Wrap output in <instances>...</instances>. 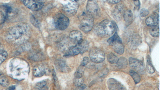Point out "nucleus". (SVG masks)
Returning <instances> with one entry per match:
<instances>
[{
	"label": "nucleus",
	"mask_w": 160,
	"mask_h": 90,
	"mask_svg": "<svg viewBox=\"0 0 160 90\" xmlns=\"http://www.w3.org/2000/svg\"><path fill=\"white\" fill-rule=\"evenodd\" d=\"M10 71L13 78L18 80L24 79L28 74L29 68L25 61L20 58H15L11 61Z\"/></svg>",
	"instance_id": "nucleus-2"
},
{
	"label": "nucleus",
	"mask_w": 160,
	"mask_h": 90,
	"mask_svg": "<svg viewBox=\"0 0 160 90\" xmlns=\"http://www.w3.org/2000/svg\"><path fill=\"white\" fill-rule=\"evenodd\" d=\"M85 67L82 65H80L77 70L75 74V78H82L84 74Z\"/></svg>",
	"instance_id": "nucleus-24"
},
{
	"label": "nucleus",
	"mask_w": 160,
	"mask_h": 90,
	"mask_svg": "<svg viewBox=\"0 0 160 90\" xmlns=\"http://www.w3.org/2000/svg\"><path fill=\"white\" fill-rule=\"evenodd\" d=\"M118 41H122V40L120 38L119 36L118 35L117 31L115 33L111 38L108 40V42L110 45H112Z\"/></svg>",
	"instance_id": "nucleus-22"
},
{
	"label": "nucleus",
	"mask_w": 160,
	"mask_h": 90,
	"mask_svg": "<svg viewBox=\"0 0 160 90\" xmlns=\"http://www.w3.org/2000/svg\"><path fill=\"white\" fill-rule=\"evenodd\" d=\"M107 85L109 90H127L121 83L115 78L108 79L107 81Z\"/></svg>",
	"instance_id": "nucleus-11"
},
{
	"label": "nucleus",
	"mask_w": 160,
	"mask_h": 90,
	"mask_svg": "<svg viewBox=\"0 0 160 90\" xmlns=\"http://www.w3.org/2000/svg\"><path fill=\"white\" fill-rule=\"evenodd\" d=\"M9 81L3 74H0V85L3 87H8L9 85Z\"/></svg>",
	"instance_id": "nucleus-29"
},
{
	"label": "nucleus",
	"mask_w": 160,
	"mask_h": 90,
	"mask_svg": "<svg viewBox=\"0 0 160 90\" xmlns=\"http://www.w3.org/2000/svg\"><path fill=\"white\" fill-rule=\"evenodd\" d=\"M46 71L45 66L42 65H37L33 68V74L37 78L42 77L45 75Z\"/></svg>",
	"instance_id": "nucleus-15"
},
{
	"label": "nucleus",
	"mask_w": 160,
	"mask_h": 90,
	"mask_svg": "<svg viewBox=\"0 0 160 90\" xmlns=\"http://www.w3.org/2000/svg\"><path fill=\"white\" fill-rule=\"evenodd\" d=\"M148 13H149V12H148V10L146 9V8H142L140 11V15L142 17H146L148 15Z\"/></svg>",
	"instance_id": "nucleus-33"
},
{
	"label": "nucleus",
	"mask_w": 160,
	"mask_h": 90,
	"mask_svg": "<svg viewBox=\"0 0 160 90\" xmlns=\"http://www.w3.org/2000/svg\"><path fill=\"white\" fill-rule=\"evenodd\" d=\"M130 75L131 76L136 84L138 83L141 81V77L138 74L133 70H131L129 71Z\"/></svg>",
	"instance_id": "nucleus-25"
},
{
	"label": "nucleus",
	"mask_w": 160,
	"mask_h": 90,
	"mask_svg": "<svg viewBox=\"0 0 160 90\" xmlns=\"http://www.w3.org/2000/svg\"><path fill=\"white\" fill-rule=\"evenodd\" d=\"M82 35L80 31H73L69 34V38L71 41L77 44L82 40Z\"/></svg>",
	"instance_id": "nucleus-14"
},
{
	"label": "nucleus",
	"mask_w": 160,
	"mask_h": 90,
	"mask_svg": "<svg viewBox=\"0 0 160 90\" xmlns=\"http://www.w3.org/2000/svg\"><path fill=\"white\" fill-rule=\"evenodd\" d=\"M8 55V53L0 45V65L6 59Z\"/></svg>",
	"instance_id": "nucleus-28"
},
{
	"label": "nucleus",
	"mask_w": 160,
	"mask_h": 90,
	"mask_svg": "<svg viewBox=\"0 0 160 90\" xmlns=\"http://www.w3.org/2000/svg\"><path fill=\"white\" fill-rule=\"evenodd\" d=\"M84 80L82 78H75L74 80V84L76 86L78 87L83 85V83Z\"/></svg>",
	"instance_id": "nucleus-32"
},
{
	"label": "nucleus",
	"mask_w": 160,
	"mask_h": 90,
	"mask_svg": "<svg viewBox=\"0 0 160 90\" xmlns=\"http://www.w3.org/2000/svg\"><path fill=\"white\" fill-rule=\"evenodd\" d=\"M89 58L92 62L95 63H100L105 59V53L99 48H92L89 52Z\"/></svg>",
	"instance_id": "nucleus-5"
},
{
	"label": "nucleus",
	"mask_w": 160,
	"mask_h": 90,
	"mask_svg": "<svg viewBox=\"0 0 160 90\" xmlns=\"http://www.w3.org/2000/svg\"><path fill=\"white\" fill-rule=\"evenodd\" d=\"M24 5L33 11H38L42 9L44 3L40 1H23Z\"/></svg>",
	"instance_id": "nucleus-10"
},
{
	"label": "nucleus",
	"mask_w": 160,
	"mask_h": 90,
	"mask_svg": "<svg viewBox=\"0 0 160 90\" xmlns=\"http://www.w3.org/2000/svg\"><path fill=\"white\" fill-rule=\"evenodd\" d=\"M116 64L118 68L124 69L128 66V60L125 58L122 57V58H118V62Z\"/></svg>",
	"instance_id": "nucleus-20"
},
{
	"label": "nucleus",
	"mask_w": 160,
	"mask_h": 90,
	"mask_svg": "<svg viewBox=\"0 0 160 90\" xmlns=\"http://www.w3.org/2000/svg\"><path fill=\"white\" fill-rule=\"evenodd\" d=\"M118 29V26L114 21L104 20L96 26L95 31L97 35L101 38L111 36Z\"/></svg>",
	"instance_id": "nucleus-3"
},
{
	"label": "nucleus",
	"mask_w": 160,
	"mask_h": 90,
	"mask_svg": "<svg viewBox=\"0 0 160 90\" xmlns=\"http://www.w3.org/2000/svg\"><path fill=\"white\" fill-rule=\"evenodd\" d=\"M31 22H32V23L34 26H35V27H37V28H38V27H39V23L38 22V20L35 19V18L34 17H32L31 18Z\"/></svg>",
	"instance_id": "nucleus-35"
},
{
	"label": "nucleus",
	"mask_w": 160,
	"mask_h": 90,
	"mask_svg": "<svg viewBox=\"0 0 160 90\" xmlns=\"http://www.w3.org/2000/svg\"><path fill=\"white\" fill-rule=\"evenodd\" d=\"M36 88L37 90H48L47 82L45 81H42L38 83L36 86Z\"/></svg>",
	"instance_id": "nucleus-30"
},
{
	"label": "nucleus",
	"mask_w": 160,
	"mask_h": 90,
	"mask_svg": "<svg viewBox=\"0 0 160 90\" xmlns=\"http://www.w3.org/2000/svg\"><path fill=\"white\" fill-rule=\"evenodd\" d=\"M59 67H60V69L61 71H63V72H67L69 71V68L67 66L66 64L65 63V62L63 61H61V62L59 63Z\"/></svg>",
	"instance_id": "nucleus-31"
},
{
	"label": "nucleus",
	"mask_w": 160,
	"mask_h": 90,
	"mask_svg": "<svg viewBox=\"0 0 160 90\" xmlns=\"http://www.w3.org/2000/svg\"><path fill=\"white\" fill-rule=\"evenodd\" d=\"M81 53L80 50L78 46L77 45L75 46L71 47L68 48L67 52H66L64 56L66 58H69V57L75 56L78 55Z\"/></svg>",
	"instance_id": "nucleus-16"
},
{
	"label": "nucleus",
	"mask_w": 160,
	"mask_h": 90,
	"mask_svg": "<svg viewBox=\"0 0 160 90\" xmlns=\"http://www.w3.org/2000/svg\"><path fill=\"white\" fill-rule=\"evenodd\" d=\"M120 1H118V0H117V1H108V2L110 4H116L119 3Z\"/></svg>",
	"instance_id": "nucleus-36"
},
{
	"label": "nucleus",
	"mask_w": 160,
	"mask_h": 90,
	"mask_svg": "<svg viewBox=\"0 0 160 90\" xmlns=\"http://www.w3.org/2000/svg\"><path fill=\"white\" fill-rule=\"evenodd\" d=\"M89 58H88V57H85V58H84L83 59L81 63V65L85 67L86 66L88 65V63L89 62Z\"/></svg>",
	"instance_id": "nucleus-34"
},
{
	"label": "nucleus",
	"mask_w": 160,
	"mask_h": 90,
	"mask_svg": "<svg viewBox=\"0 0 160 90\" xmlns=\"http://www.w3.org/2000/svg\"><path fill=\"white\" fill-rule=\"evenodd\" d=\"M142 42V39L138 34H135L131 37L130 39V44L132 48H136Z\"/></svg>",
	"instance_id": "nucleus-17"
},
{
	"label": "nucleus",
	"mask_w": 160,
	"mask_h": 90,
	"mask_svg": "<svg viewBox=\"0 0 160 90\" xmlns=\"http://www.w3.org/2000/svg\"><path fill=\"white\" fill-rule=\"evenodd\" d=\"M149 33L153 38H158L159 36V28L158 26L152 27L150 29Z\"/></svg>",
	"instance_id": "nucleus-23"
},
{
	"label": "nucleus",
	"mask_w": 160,
	"mask_h": 90,
	"mask_svg": "<svg viewBox=\"0 0 160 90\" xmlns=\"http://www.w3.org/2000/svg\"><path fill=\"white\" fill-rule=\"evenodd\" d=\"M130 66L135 72L143 73L145 70V65L143 62L136 58H131L129 59Z\"/></svg>",
	"instance_id": "nucleus-8"
},
{
	"label": "nucleus",
	"mask_w": 160,
	"mask_h": 90,
	"mask_svg": "<svg viewBox=\"0 0 160 90\" xmlns=\"http://www.w3.org/2000/svg\"><path fill=\"white\" fill-rule=\"evenodd\" d=\"M123 18L126 22L128 23L131 22L133 18L132 11L130 10H126L124 12Z\"/></svg>",
	"instance_id": "nucleus-21"
},
{
	"label": "nucleus",
	"mask_w": 160,
	"mask_h": 90,
	"mask_svg": "<svg viewBox=\"0 0 160 90\" xmlns=\"http://www.w3.org/2000/svg\"><path fill=\"white\" fill-rule=\"evenodd\" d=\"M78 2L75 1H68L66 4L64 5L63 10L68 15H75L78 8Z\"/></svg>",
	"instance_id": "nucleus-9"
},
{
	"label": "nucleus",
	"mask_w": 160,
	"mask_h": 90,
	"mask_svg": "<svg viewBox=\"0 0 160 90\" xmlns=\"http://www.w3.org/2000/svg\"><path fill=\"white\" fill-rule=\"evenodd\" d=\"M78 46L80 50V53L82 54L88 51L89 48V45L88 42L87 40H82L76 44Z\"/></svg>",
	"instance_id": "nucleus-19"
},
{
	"label": "nucleus",
	"mask_w": 160,
	"mask_h": 90,
	"mask_svg": "<svg viewBox=\"0 0 160 90\" xmlns=\"http://www.w3.org/2000/svg\"><path fill=\"white\" fill-rule=\"evenodd\" d=\"M54 23L55 28L60 30L66 29L69 26L70 21L68 18L62 13H58L54 18Z\"/></svg>",
	"instance_id": "nucleus-4"
},
{
	"label": "nucleus",
	"mask_w": 160,
	"mask_h": 90,
	"mask_svg": "<svg viewBox=\"0 0 160 90\" xmlns=\"http://www.w3.org/2000/svg\"><path fill=\"white\" fill-rule=\"evenodd\" d=\"M124 8L123 6L121 4L116 6L112 12V15L117 21H120L123 15Z\"/></svg>",
	"instance_id": "nucleus-12"
},
{
	"label": "nucleus",
	"mask_w": 160,
	"mask_h": 90,
	"mask_svg": "<svg viewBox=\"0 0 160 90\" xmlns=\"http://www.w3.org/2000/svg\"><path fill=\"white\" fill-rule=\"evenodd\" d=\"M93 25V18L91 16L88 15L81 21L79 28L83 32L88 33L91 31Z\"/></svg>",
	"instance_id": "nucleus-6"
},
{
	"label": "nucleus",
	"mask_w": 160,
	"mask_h": 90,
	"mask_svg": "<svg viewBox=\"0 0 160 90\" xmlns=\"http://www.w3.org/2000/svg\"><path fill=\"white\" fill-rule=\"evenodd\" d=\"M107 59L108 62L111 64H116L118 61V57L115 54L111 53L107 56Z\"/></svg>",
	"instance_id": "nucleus-26"
},
{
	"label": "nucleus",
	"mask_w": 160,
	"mask_h": 90,
	"mask_svg": "<svg viewBox=\"0 0 160 90\" xmlns=\"http://www.w3.org/2000/svg\"><path fill=\"white\" fill-rule=\"evenodd\" d=\"M114 51L117 54L120 55H122L124 52V46L122 43V41H118L112 45Z\"/></svg>",
	"instance_id": "nucleus-18"
},
{
	"label": "nucleus",
	"mask_w": 160,
	"mask_h": 90,
	"mask_svg": "<svg viewBox=\"0 0 160 90\" xmlns=\"http://www.w3.org/2000/svg\"><path fill=\"white\" fill-rule=\"evenodd\" d=\"M159 14L157 12H154L151 16L147 18L145 22L148 26L152 27L158 26L159 23Z\"/></svg>",
	"instance_id": "nucleus-13"
},
{
	"label": "nucleus",
	"mask_w": 160,
	"mask_h": 90,
	"mask_svg": "<svg viewBox=\"0 0 160 90\" xmlns=\"http://www.w3.org/2000/svg\"><path fill=\"white\" fill-rule=\"evenodd\" d=\"M147 68L149 74H152L155 72V69L151 62V58L149 56H148L147 58Z\"/></svg>",
	"instance_id": "nucleus-27"
},
{
	"label": "nucleus",
	"mask_w": 160,
	"mask_h": 90,
	"mask_svg": "<svg viewBox=\"0 0 160 90\" xmlns=\"http://www.w3.org/2000/svg\"><path fill=\"white\" fill-rule=\"evenodd\" d=\"M15 86H11L8 88L6 90H15Z\"/></svg>",
	"instance_id": "nucleus-38"
},
{
	"label": "nucleus",
	"mask_w": 160,
	"mask_h": 90,
	"mask_svg": "<svg viewBox=\"0 0 160 90\" xmlns=\"http://www.w3.org/2000/svg\"><path fill=\"white\" fill-rule=\"evenodd\" d=\"M134 4L137 7L140 8V5H141V3L139 1H134Z\"/></svg>",
	"instance_id": "nucleus-37"
},
{
	"label": "nucleus",
	"mask_w": 160,
	"mask_h": 90,
	"mask_svg": "<svg viewBox=\"0 0 160 90\" xmlns=\"http://www.w3.org/2000/svg\"><path fill=\"white\" fill-rule=\"evenodd\" d=\"M88 15L93 17L99 15L100 9L98 3L95 1H88L87 4L86 8Z\"/></svg>",
	"instance_id": "nucleus-7"
},
{
	"label": "nucleus",
	"mask_w": 160,
	"mask_h": 90,
	"mask_svg": "<svg viewBox=\"0 0 160 90\" xmlns=\"http://www.w3.org/2000/svg\"><path fill=\"white\" fill-rule=\"evenodd\" d=\"M29 31V27L26 24H19L9 29L7 37L10 41L21 43L28 39Z\"/></svg>",
	"instance_id": "nucleus-1"
}]
</instances>
